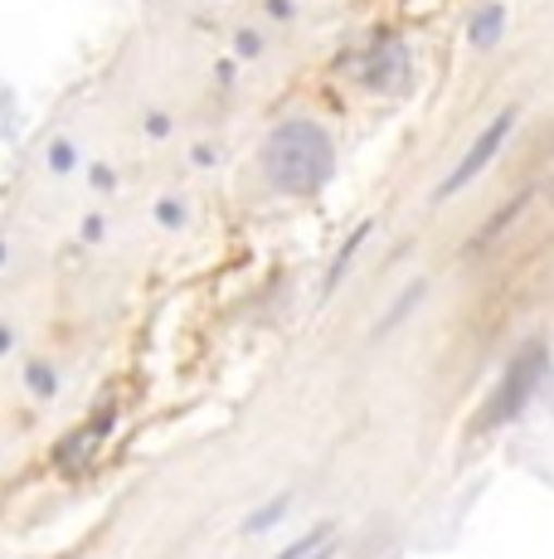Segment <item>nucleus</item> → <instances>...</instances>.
<instances>
[{
    "label": "nucleus",
    "mask_w": 554,
    "mask_h": 559,
    "mask_svg": "<svg viewBox=\"0 0 554 559\" xmlns=\"http://www.w3.org/2000/svg\"><path fill=\"white\" fill-rule=\"evenodd\" d=\"M29 389H35V395H54V375H49V370H29Z\"/></svg>",
    "instance_id": "nucleus-6"
},
{
    "label": "nucleus",
    "mask_w": 554,
    "mask_h": 559,
    "mask_svg": "<svg viewBox=\"0 0 554 559\" xmlns=\"http://www.w3.org/2000/svg\"><path fill=\"white\" fill-rule=\"evenodd\" d=\"M317 559H331V545H321V550H317Z\"/></svg>",
    "instance_id": "nucleus-8"
},
{
    "label": "nucleus",
    "mask_w": 554,
    "mask_h": 559,
    "mask_svg": "<svg viewBox=\"0 0 554 559\" xmlns=\"http://www.w3.org/2000/svg\"><path fill=\"white\" fill-rule=\"evenodd\" d=\"M69 161H73L69 141H59V147H54V171H69Z\"/></svg>",
    "instance_id": "nucleus-7"
},
{
    "label": "nucleus",
    "mask_w": 554,
    "mask_h": 559,
    "mask_svg": "<svg viewBox=\"0 0 554 559\" xmlns=\"http://www.w3.org/2000/svg\"><path fill=\"white\" fill-rule=\"evenodd\" d=\"M501 25H506V5H487L482 15L472 20V39H477L482 49H491V45L501 39Z\"/></svg>",
    "instance_id": "nucleus-3"
},
{
    "label": "nucleus",
    "mask_w": 554,
    "mask_h": 559,
    "mask_svg": "<svg viewBox=\"0 0 554 559\" xmlns=\"http://www.w3.org/2000/svg\"><path fill=\"white\" fill-rule=\"evenodd\" d=\"M516 117H520V112H516V108H506V112H496V117L487 122V132L472 141V151H467V157L453 165V175L443 181V190H438L443 200H447V195H457V190H467V181H477V175L487 171L491 157L501 151V141H506V137H510V127H516Z\"/></svg>",
    "instance_id": "nucleus-2"
},
{
    "label": "nucleus",
    "mask_w": 554,
    "mask_h": 559,
    "mask_svg": "<svg viewBox=\"0 0 554 559\" xmlns=\"http://www.w3.org/2000/svg\"><path fill=\"white\" fill-rule=\"evenodd\" d=\"M321 545H327V531H317L311 535V541H301V545H292L287 555H278V559H301V555H311V550H321Z\"/></svg>",
    "instance_id": "nucleus-5"
},
{
    "label": "nucleus",
    "mask_w": 554,
    "mask_h": 559,
    "mask_svg": "<svg viewBox=\"0 0 554 559\" xmlns=\"http://www.w3.org/2000/svg\"><path fill=\"white\" fill-rule=\"evenodd\" d=\"M263 171L278 190H292V195H307V190H321L336 171V147L331 137L317 127V122H282L273 127V137L263 141Z\"/></svg>",
    "instance_id": "nucleus-1"
},
{
    "label": "nucleus",
    "mask_w": 554,
    "mask_h": 559,
    "mask_svg": "<svg viewBox=\"0 0 554 559\" xmlns=\"http://www.w3.org/2000/svg\"><path fill=\"white\" fill-rule=\"evenodd\" d=\"M282 511H287V496H282V501H273V506H263V511H254V515H248L244 531H248V535L268 531V525H278V521H282Z\"/></svg>",
    "instance_id": "nucleus-4"
}]
</instances>
